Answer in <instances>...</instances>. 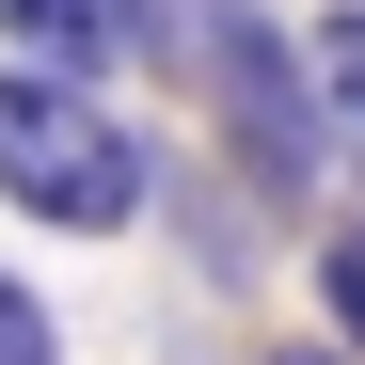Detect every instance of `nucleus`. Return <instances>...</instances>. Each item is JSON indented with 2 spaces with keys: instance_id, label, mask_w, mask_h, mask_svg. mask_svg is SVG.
Segmentation results:
<instances>
[{
  "instance_id": "nucleus-1",
  "label": "nucleus",
  "mask_w": 365,
  "mask_h": 365,
  "mask_svg": "<svg viewBox=\"0 0 365 365\" xmlns=\"http://www.w3.org/2000/svg\"><path fill=\"white\" fill-rule=\"evenodd\" d=\"M0 207L48 222V238H128V222L159 207V143H143L96 80L0 48Z\"/></svg>"
},
{
  "instance_id": "nucleus-2",
  "label": "nucleus",
  "mask_w": 365,
  "mask_h": 365,
  "mask_svg": "<svg viewBox=\"0 0 365 365\" xmlns=\"http://www.w3.org/2000/svg\"><path fill=\"white\" fill-rule=\"evenodd\" d=\"M191 80H207V111H222V143H238V175H255V191H302V175L334 159L318 48H286L270 16H207V32H191Z\"/></svg>"
},
{
  "instance_id": "nucleus-3",
  "label": "nucleus",
  "mask_w": 365,
  "mask_h": 365,
  "mask_svg": "<svg viewBox=\"0 0 365 365\" xmlns=\"http://www.w3.org/2000/svg\"><path fill=\"white\" fill-rule=\"evenodd\" d=\"M0 48H16V64H64V80H96L111 48H143V32H128V0H0Z\"/></svg>"
},
{
  "instance_id": "nucleus-4",
  "label": "nucleus",
  "mask_w": 365,
  "mask_h": 365,
  "mask_svg": "<svg viewBox=\"0 0 365 365\" xmlns=\"http://www.w3.org/2000/svg\"><path fill=\"white\" fill-rule=\"evenodd\" d=\"M302 48H318V96H334V143L365 159V0H334V16L302 32Z\"/></svg>"
},
{
  "instance_id": "nucleus-5",
  "label": "nucleus",
  "mask_w": 365,
  "mask_h": 365,
  "mask_svg": "<svg viewBox=\"0 0 365 365\" xmlns=\"http://www.w3.org/2000/svg\"><path fill=\"white\" fill-rule=\"evenodd\" d=\"M318 318L334 349H365V222H318Z\"/></svg>"
},
{
  "instance_id": "nucleus-6",
  "label": "nucleus",
  "mask_w": 365,
  "mask_h": 365,
  "mask_svg": "<svg viewBox=\"0 0 365 365\" xmlns=\"http://www.w3.org/2000/svg\"><path fill=\"white\" fill-rule=\"evenodd\" d=\"M0 365H64V318H48L32 270H0Z\"/></svg>"
},
{
  "instance_id": "nucleus-7",
  "label": "nucleus",
  "mask_w": 365,
  "mask_h": 365,
  "mask_svg": "<svg viewBox=\"0 0 365 365\" xmlns=\"http://www.w3.org/2000/svg\"><path fill=\"white\" fill-rule=\"evenodd\" d=\"M255 365H365V349H255Z\"/></svg>"
}]
</instances>
